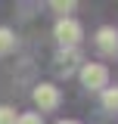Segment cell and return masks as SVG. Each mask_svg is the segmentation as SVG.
Masks as SVG:
<instances>
[{
	"label": "cell",
	"mask_w": 118,
	"mask_h": 124,
	"mask_svg": "<svg viewBox=\"0 0 118 124\" xmlns=\"http://www.w3.org/2000/svg\"><path fill=\"white\" fill-rule=\"evenodd\" d=\"M53 34H56V40L62 44V50H78L81 37H84V28H81L72 16H68V19H59V22H56Z\"/></svg>",
	"instance_id": "obj_1"
},
{
	"label": "cell",
	"mask_w": 118,
	"mask_h": 124,
	"mask_svg": "<svg viewBox=\"0 0 118 124\" xmlns=\"http://www.w3.org/2000/svg\"><path fill=\"white\" fill-rule=\"evenodd\" d=\"M81 84H84L87 90H100V93H103L106 87H109V68L100 65V62L81 65Z\"/></svg>",
	"instance_id": "obj_2"
},
{
	"label": "cell",
	"mask_w": 118,
	"mask_h": 124,
	"mask_svg": "<svg viewBox=\"0 0 118 124\" xmlns=\"http://www.w3.org/2000/svg\"><path fill=\"white\" fill-rule=\"evenodd\" d=\"M59 87L56 84H37L34 87V106L41 108V112H53V108L59 106Z\"/></svg>",
	"instance_id": "obj_3"
},
{
	"label": "cell",
	"mask_w": 118,
	"mask_h": 124,
	"mask_svg": "<svg viewBox=\"0 0 118 124\" xmlns=\"http://www.w3.org/2000/svg\"><path fill=\"white\" fill-rule=\"evenodd\" d=\"M96 46H100V53L112 56V53L118 50V31L112 28V25H103V28L96 31Z\"/></svg>",
	"instance_id": "obj_4"
},
{
	"label": "cell",
	"mask_w": 118,
	"mask_h": 124,
	"mask_svg": "<svg viewBox=\"0 0 118 124\" xmlns=\"http://www.w3.org/2000/svg\"><path fill=\"white\" fill-rule=\"evenodd\" d=\"M56 62H59V71H62V75H72L75 65L81 62V50H62L56 56Z\"/></svg>",
	"instance_id": "obj_5"
},
{
	"label": "cell",
	"mask_w": 118,
	"mask_h": 124,
	"mask_svg": "<svg viewBox=\"0 0 118 124\" xmlns=\"http://www.w3.org/2000/svg\"><path fill=\"white\" fill-rule=\"evenodd\" d=\"M13 50H16V34L9 28H0V56H6Z\"/></svg>",
	"instance_id": "obj_6"
},
{
	"label": "cell",
	"mask_w": 118,
	"mask_h": 124,
	"mask_svg": "<svg viewBox=\"0 0 118 124\" xmlns=\"http://www.w3.org/2000/svg\"><path fill=\"white\" fill-rule=\"evenodd\" d=\"M103 108L106 112H118V87H106L103 90Z\"/></svg>",
	"instance_id": "obj_7"
},
{
	"label": "cell",
	"mask_w": 118,
	"mask_h": 124,
	"mask_svg": "<svg viewBox=\"0 0 118 124\" xmlns=\"http://www.w3.org/2000/svg\"><path fill=\"white\" fill-rule=\"evenodd\" d=\"M19 121V115H16L13 106H0V124H16Z\"/></svg>",
	"instance_id": "obj_8"
},
{
	"label": "cell",
	"mask_w": 118,
	"mask_h": 124,
	"mask_svg": "<svg viewBox=\"0 0 118 124\" xmlns=\"http://www.w3.org/2000/svg\"><path fill=\"white\" fill-rule=\"evenodd\" d=\"M16 124H44V118H41V112H22Z\"/></svg>",
	"instance_id": "obj_9"
},
{
	"label": "cell",
	"mask_w": 118,
	"mask_h": 124,
	"mask_svg": "<svg viewBox=\"0 0 118 124\" xmlns=\"http://www.w3.org/2000/svg\"><path fill=\"white\" fill-rule=\"evenodd\" d=\"M53 9H56V13H62V19H68V13H75V3H72V0H68V3L53 0Z\"/></svg>",
	"instance_id": "obj_10"
},
{
	"label": "cell",
	"mask_w": 118,
	"mask_h": 124,
	"mask_svg": "<svg viewBox=\"0 0 118 124\" xmlns=\"http://www.w3.org/2000/svg\"><path fill=\"white\" fill-rule=\"evenodd\" d=\"M56 124H81V121H56Z\"/></svg>",
	"instance_id": "obj_11"
}]
</instances>
